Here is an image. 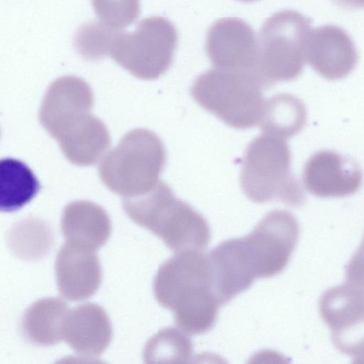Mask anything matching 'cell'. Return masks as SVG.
<instances>
[{
  "instance_id": "24",
  "label": "cell",
  "mask_w": 364,
  "mask_h": 364,
  "mask_svg": "<svg viewBox=\"0 0 364 364\" xmlns=\"http://www.w3.org/2000/svg\"><path fill=\"white\" fill-rule=\"evenodd\" d=\"M335 4L345 9H364V0H331Z\"/></svg>"
},
{
  "instance_id": "13",
  "label": "cell",
  "mask_w": 364,
  "mask_h": 364,
  "mask_svg": "<svg viewBox=\"0 0 364 364\" xmlns=\"http://www.w3.org/2000/svg\"><path fill=\"white\" fill-rule=\"evenodd\" d=\"M55 271L60 294L69 301L93 296L102 280V269L95 250L66 241L58 250Z\"/></svg>"
},
{
  "instance_id": "21",
  "label": "cell",
  "mask_w": 364,
  "mask_h": 364,
  "mask_svg": "<svg viewBox=\"0 0 364 364\" xmlns=\"http://www.w3.org/2000/svg\"><path fill=\"white\" fill-rule=\"evenodd\" d=\"M182 329H161L146 343L145 363H188L193 354V343Z\"/></svg>"
},
{
  "instance_id": "11",
  "label": "cell",
  "mask_w": 364,
  "mask_h": 364,
  "mask_svg": "<svg viewBox=\"0 0 364 364\" xmlns=\"http://www.w3.org/2000/svg\"><path fill=\"white\" fill-rule=\"evenodd\" d=\"M94 103L92 91L82 78L63 76L48 87L39 110V121L54 139L73 121L90 112Z\"/></svg>"
},
{
  "instance_id": "12",
  "label": "cell",
  "mask_w": 364,
  "mask_h": 364,
  "mask_svg": "<svg viewBox=\"0 0 364 364\" xmlns=\"http://www.w3.org/2000/svg\"><path fill=\"white\" fill-rule=\"evenodd\" d=\"M306 60L323 78L338 80L355 69L358 54L352 38L343 28L326 24L311 30Z\"/></svg>"
},
{
  "instance_id": "2",
  "label": "cell",
  "mask_w": 364,
  "mask_h": 364,
  "mask_svg": "<svg viewBox=\"0 0 364 364\" xmlns=\"http://www.w3.org/2000/svg\"><path fill=\"white\" fill-rule=\"evenodd\" d=\"M122 207L135 223L159 237L176 253L200 251L210 240L206 219L190 204L176 198L162 181L142 195L123 198Z\"/></svg>"
},
{
  "instance_id": "6",
  "label": "cell",
  "mask_w": 364,
  "mask_h": 364,
  "mask_svg": "<svg viewBox=\"0 0 364 364\" xmlns=\"http://www.w3.org/2000/svg\"><path fill=\"white\" fill-rule=\"evenodd\" d=\"M311 22L310 18L297 11L285 9L274 14L263 23L256 73L264 89L301 75Z\"/></svg>"
},
{
  "instance_id": "1",
  "label": "cell",
  "mask_w": 364,
  "mask_h": 364,
  "mask_svg": "<svg viewBox=\"0 0 364 364\" xmlns=\"http://www.w3.org/2000/svg\"><path fill=\"white\" fill-rule=\"evenodd\" d=\"M153 289L159 304L173 312L176 323L186 333L203 334L214 326L220 305L208 254L176 253L159 267Z\"/></svg>"
},
{
  "instance_id": "25",
  "label": "cell",
  "mask_w": 364,
  "mask_h": 364,
  "mask_svg": "<svg viewBox=\"0 0 364 364\" xmlns=\"http://www.w3.org/2000/svg\"><path fill=\"white\" fill-rule=\"evenodd\" d=\"M239 1H243V2H252V1H256V0H239Z\"/></svg>"
},
{
  "instance_id": "20",
  "label": "cell",
  "mask_w": 364,
  "mask_h": 364,
  "mask_svg": "<svg viewBox=\"0 0 364 364\" xmlns=\"http://www.w3.org/2000/svg\"><path fill=\"white\" fill-rule=\"evenodd\" d=\"M54 240L50 223L37 217H27L16 222L7 235L9 250L23 260L43 258L51 250Z\"/></svg>"
},
{
  "instance_id": "7",
  "label": "cell",
  "mask_w": 364,
  "mask_h": 364,
  "mask_svg": "<svg viewBox=\"0 0 364 364\" xmlns=\"http://www.w3.org/2000/svg\"><path fill=\"white\" fill-rule=\"evenodd\" d=\"M173 24L161 16L146 18L133 32H117L109 55L134 77L156 80L170 68L177 47Z\"/></svg>"
},
{
  "instance_id": "23",
  "label": "cell",
  "mask_w": 364,
  "mask_h": 364,
  "mask_svg": "<svg viewBox=\"0 0 364 364\" xmlns=\"http://www.w3.org/2000/svg\"><path fill=\"white\" fill-rule=\"evenodd\" d=\"M100 21L115 30L133 23L140 14V0H92Z\"/></svg>"
},
{
  "instance_id": "18",
  "label": "cell",
  "mask_w": 364,
  "mask_h": 364,
  "mask_svg": "<svg viewBox=\"0 0 364 364\" xmlns=\"http://www.w3.org/2000/svg\"><path fill=\"white\" fill-rule=\"evenodd\" d=\"M306 116L305 105L299 98L281 93L265 101L258 125L264 133L286 139L300 132Z\"/></svg>"
},
{
  "instance_id": "19",
  "label": "cell",
  "mask_w": 364,
  "mask_h": 364,
  "mask_svg": "<svg viewBox=\"0 0 364 364\" xmlns=\"http://www.w3.org/2000/svg\"><path fill=\"white\" fill-rule=\"evenodd\" d=\"M40 183L23 162L5 158L0 161V210L14 212L28 203L38 193Z\"/></svg>"
},
{
  "instance_id": "8",
  "label": "cell",
  "mask_w": 364,
  "mask_h": 364,
  "mask_svg": "<svg viewBox=\"0 0 364 364\" xmlns=\"http://www.w3.org/2000/svg\"><path fill=\"white\" fill-rule=\"evenodd\" d=\"M299 236L294 215L288 210H274L243 237L257 279L274 277L285 269Z\"/></svg>"
},
{
  "instance_id": "16",
  "label": "cell",
  "mask_w": 364,
  "mask_h": 364,
  "mask_svg": "<svg viewBox=\"0 0 364 364\" xmlns=\"http://www.w3.org/2000/svg\"><path fill=\"white\" fill-rule=\"evenodd\" d=\"M60 228L68 242L94 250L107 242L112 230L106 211L88 200H75L68 204L62 214Z\"/></svg>"
},
{
  "instance_id": "9",
  "label": "cell",
  "mask_w": 364,
  "mask_h": 364,
  "mask_svg": "<svg viewBox=\"0 0 364 364\" xmlns=\"http://www.w3.org/2000/svg\"><path fill=\"white\" fill-rule=\"evenodd\" d=\"M205 51L215 68L256 72V35L250 25L242 19L228 17L214 22L207 33Z\"/></svg>"
},
{
  "instance_id": "22",
  "label": "cell",
  "mask_w": 364,
  "mask_h": 364,
  "mask_svg": "<svg viewBox=\"0 0 364 364\" xmlns=\"http://www.w3.org/2000/svg\"><path fill=\"white\" fill-rule=\"evenodd\" d=\"M118 32L100 21H92L77 30L74 45L85 60H98L109 55L112 41Z\"/></svg>"
},
{
  "instance_id": "5",
  "label": "cell",
  "mask_w": 364,
  "mask_h": 364,
  "mask_svg": "<svg viewBox=\"0 0 364 364\" xmlns=\"http://www.w3.org/2000/svg\"><path fill=\"white\" fill-rule=\"evenodd\" d=\"M166 162L161 139L152 131L134 129L101 161L99 174L113 193L124 198L142 195L160 181Z\"/></svg>"
},
{
  "instance_id": "4",
  "label": "cell",
  "mask_w": 364,
  "mask_h": 364,
  "mask_svg": "<svg viewBox=\"0 0 364 364\" xmlns=\"http://www.w3.org/2000/svg\"><path fill=\"white\" fill-rule=\"evenodd\" d=\"M263 89L255 71L214 68L198 76L191 95L228 126L246 129L259 122L265 102Z\"/></svg>"
},
{
  "instance_id": "10",
  "label": "cell",
  "mask_w": 364,
  "mask_h": 364,
  "mask_svg": "<svg viewBox=\"0 0 364 364\" xmlns=\"http://www.w3.org/2000/svg\"><path fill=\"white\" fill-rule=\"evenodd\" d=\"M305 188L319 198H342L361 186L363 173L353 159L331 150H321L306 161L302 173Z\"/></svg>"
},
{
  "instance_id": "3",
  "label": "cell",
  "mask_w": 364,
  "mask_h": 364,
  "mask_svg": "<svg viewBox=\"0 0 364 364\" xmlns=\"http://www.w3.org/2000/svg\"><path fill=\"white\" fill-rule=\"evenodd\" d=\"M291 155L284 139L265 134L248 144L241 163L240 185L251 201H279L298 208L305 202L304 190L291 169Z\"/></svg>"
},
{
  "instance_id": "15",
  "label": "cell",
  "mask_w": 364,
  "mask_h": 364,
  "mask_svg": "<svg viewBox=\"0 0 364 364\" xmlns=\"http://www.w3.org/2000/svg\"><path fill=\"white\" fill-rule=\"evenodd\" d=\"M56 140L66 159L81 166L95 164L111 144L106 126L90 112L73 122Z\"/></svg>"
},
{
  "instance_id": "17",
  "label": "cell",
  "mask_w": 364,
  "mask_h": 364,
  "mask_svg": "<svg viewBox=\"0 0 364 364\" xmlns=\"http://www.w3.org/2000/svg\"><path fill=\"white\" fill-rule=\"evenodd\" d=\"M69 310L60 299L46 297L33 303L24 312L21 333L26 341L38 346H50L63 340L64 322Z\"/></svg>"
},
{
  "instance_id": "14",
  "label": "cell",
  "mask_w": 364,
  "mask_h": 364,
  "mask_svg": "<svg viewBox=\"0 0 364 364\" xmlns=\"http://www.w3.org/2000/svg\"><path fill=\"white\" fill-rule=\"evenodd\" d=\"M112 337L109 316L100 305L87 303L69 310L64 322L63 340L78 355L99 357L109 345Z\"/></svg>"
}]
</instances>
